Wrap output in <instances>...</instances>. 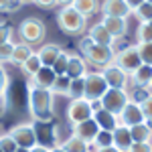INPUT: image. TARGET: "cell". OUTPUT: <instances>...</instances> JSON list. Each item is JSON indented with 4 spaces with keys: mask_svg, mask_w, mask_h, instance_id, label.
<instances>
[{
    "mask_svg": "<svg viewBox=\"0 0 152 152\" xmlns=\"http://www.w3.org/2000/svg\"><path fill=\"white\" fill-rule=\"evenodd\" d=\"M28 112L35 122H53V91L51 89H28Z\"/></svg>",
    "mask_w": 152,
    "mask_h": 152,
    "instance_id": "6da1fadb",
    "label": "cell"
},
{
    "mask_svg": "<svg viewBox=\"0 0 152 152\" xmlns=\"http://www.w3.org/2000/svg\"><path fill=\"white\" fill-rule=\"evenodd\" d=\"M79 51H81V57L85 59V63L94 65L97 69H105L116 59V51L112 47H99L89 37H83L79 41Z\"/></svg>",
    "mask_w": 152,
    "mask_h": 152,
    "instance_id": "7a4b0ae2",
    "label": "cell"
},
{
    "mask_svg": "<svg viewBox=\"0 0 152 152\" xmlns=\"http://www.w3.org/2000/svg\"><path fill=\"white\" fill-rule=\"evenodd\" d=\"M57 24L65 35H71V37L83 35L87 31V18L81 16L69 2H65L63 8L57 10Z\"/></svg>",
    "mask_w": 152,
    "mask_h": 152,
    "instance_id": "3957f363",
    "label": "cell"
},
{
    "mask_svg": "<svg viewBox=\"0 0 152 152\" xmlns=\"http://www.w3.org/2000/svg\"><path fill=\"white\" fill-rule=\"evenodd\" d=\"M18 35L23 39V43L31 45V47L33 45H43V41L47 37V26H45V23L41 18L28 16L18 24Z\"/></svg>",
    "mask_w": 152,
    "mask_h": 152,
    "instance_id": "277c9868",
    "label": "cell"
},
{
    "mask_svg": "<svg viewBox=\"0 0 152 152\" xmlns=\"http://www.w3.org/2000/svg\"><path fill=\"white\" fill-rule=\"evenodd\" d=\"M107 83H105L102 73H87L85 75V91H83V99H87L89 104L102 102V97L107 94Z\"/></svg>",
    "mask_w": 152,
    "mask_h": 152,
    "instance_id": "5b68a950",
    "label": "cell"
},
{
    "mask_svg": "<svg viewBox=\"0 0 152 152\" xmlns=\"http://www.w3.org/2000/svg\"><path fill=\"white\" fill-rule=\"evenodd\" d=\"M130 104V91L128 89H107V94L102 97V107L107 110L110 114L120 118L124 107Z\"/></svg>",
    "mask_w": 152,
    "mask_h": 152,
    "instance_id": "8992f818",
    "label": "cell"
},
{
    "mask_svg": "<svg viewBox=\"0 0 152 152\" xmlns=\"http://www.w3.org/2000/svg\"><path fill=\"white\" fill-rule=\"evenodd\" d=\"M114 65H118L122 71H126L128 75H132L136 69L142 67V59L138 55V49L136 45H128L122 51H116V59H114Z\"/></svg>",
    "mask_w": 152,
    "mask_h": 152,
    "instance_id": "52a82bcc",
    "label": "cell"
},
{
    "mask_svg": "<svg viewBox=\"0 0 152 152\" xmlns=\"http://www.w3.org/2000/svg\"><path fill=\"white\" fill-rule=\"evenodd\" d=\"M94 118V105L87 99H71L67 105V122L71 126H77L81 122H87Z\"/></svg>",
    "mask_w": 152,
    "mask_h": 152,
    "instance_id": "ba28073f",
    "label": "cell"
},
{
    "mask_svg": "<svg viewBox=\"0 0 152 152\" xmlns=\"http://www.w3.org/2000/svg\"><path fill=\"white\" fill-rule=\"evenodd\" d=\"M12 136V140L16 142L18 148H24V150H31L39 144V138H37V130L33 124H16L14 128H10L8 132Z\"/></svg>",
    "mask_w": 152,
    "mask_h": 152,
    "instance_id": "9c48e42d",
    "label": "cell"
},
{
    "mask_svg": "<svg viewBox=\"0 0 152 152\" xmlns=\"http://www.w3.org/2000/svg\"><path fill=\"white\" fill-rule=\"evenodd\" d=\"M102 75H104L105 83H107V87L110 89H128V83H130V75L126 71H122L118 65H107L105 69L99 71Z\"/></svg>",
    "mask_w": 152,
    "mask_h": 152,
    "instance_id": "30bf717a",
    "label": "cell"
},
{
    "mask_svg": "<svg viewBox=\"0 0 152 152\" xmlns=\"http://www.w3.org/2000/svg\"><path fill=\"white\" fill-rule=\"evenodd\" d=\"M132 8H134V4L132 2H126V0H105V2H102V8L99 10L104 12V16L128 18L130 14H132Z\"/></svg>",
    "mask_w": 152,
    "mask_h": 152,
    "instance_id": "8fae6325",
    "label": "cell"
},
{
    "mask_svg": "<svg viewBox=\"0 0 152 152\" xmlns=\"http://www.w3.org/2000/svg\"><path fill=\"white\" fill-rule=\"evenodd\" d=\"M118 120H120V124L126 126V128H134V126H138V124H144V122H146L144 112H142V105L136 104V102H132V99H130V104L124 107V112L120 114Z\"/></svg>",
    "mask_w": 152,
    "mask_h": 152,
    "instance_id": "7c38bea8",
    "label": "cell"
},
{
    "mask_svg": "<svg viewBox=\"0 0 152 152\" xmlns=\"http://www.w3.org/2000/svg\"><path fill=\"white\" fill-rule=\"evenodd\" d=\"M94 105V120L95 124L99 126V130H105V132H114V130L120 126V120H118L114 114H110L107 110L102 107V102H95Z\"/></svg>",
    "mask_w": 152,
    "mask_h": 152,
    "instance_id": "4fadbf2b",
    "label": "cell"
},
{
    "mask_svg": "<svg viewBox=\"0 0 152 152\" xmlns=\"http://www.w3.org/2000/svg\"><path fill=\"white\" fill-rule=\"evenodd\" d=\"M69 53V63H67V77L69 79H83L85 75H87V63H85V59L79 55V53H75V51H67Z\"/></svg>",
    "mask_w": 152,
    "mask_h": 152,
    "instance_id": "5bb4252c",
    "label": "cell"
},
{
    "mask_svg": "<svg viewBox=\"0 0 152 152\" xmlns=\"http://www.w3.org/2000/svg\"><path fill=\"white\" fill-rule=\"evenodd\" d=\"M87 37L94 41L95 45H99V47H112V49H114V43H116V39L105 31L102 23L91 24V26L87 28Z\"/></svg>",
    "mask_w": 152,
    "mask_h": 152,
    "instance_id": "9a60e30c",
    "label": "cell"
},
{
    "mask_svg": "<svg viewBox=\"0 0 152 152\" xmlns=\"http://www.w3.org/2000/svg\"><path fill=\"white\" fill-rule=\"evenodd\" d=\"M73 134L77 136V138H81L85 140L87 144H94V140L97 138V134H99V126L95 124V120H87V122H81V124H77V126H73Z\"/></svg>",
    "mask_w": 152,
    "mask_h": 152,
    "instance_id": "2e32d148",
    "label": "cell"
},
{
    "mask_svg": "<svg viewBox=\"0 0 152 152\" xmlns=\"http://www.w3.org/2000/svg\"><path fill=\"white\" fill-rule=\"evenodd\" d=\"M61 53H63V47L61 45H55V43L41 45V49L37 51V55L41 59V65L43 67H51V69H53V65H55V61H57V57Z\"/></svg>",
    "mask_w": 152,
    "mask_h": 152,
    "instance_id": "e0dca14e",
    "label": "cell"
},
{
    "mask_svg": "<svg viewBox=\"0 0 152 152\" xmlns=\"http://www.w3.org/2000/svg\"><path fill=\"white\" fill-rule=\"evenodd\" d=\"M55 79H57V75H55V71L51 69V67H41L35 77H31V87H39V89H53Z\"/></svg>",
    "mask_w": 152,
    "mask_h": 152,
    "instance_id": "ac0fdd59",
    "label": "cell"
},
{
    "mask_svg": "<svg viewBox=\"0 0 152 152\" xmlns=\"http://www.w3.org/2000/svg\"><path fill=\"white\" fill-rule=\"evenodd\" d=\"M104 28L114 37V39H124L128 33V20L126 18H112V16H104Z\"/></svg>",
    "mask_w": 152,
    "mask_h": 152,
    "instance_id": "d6986e66",
    "label": "cell"
},
{
    "mask_svg": "<svg viewBox=\"0 0 152 152\" xmlns=\"http://www.w3.org/2000/svg\"><path fill=\"white\" fill-rule=\"evenodd\" d=\"M130 83H132V87L136 89H146V87H150L152 83V67L150 65H142L140 69H136L132 75H130Z\"/></svg>",
    "mask_w": 152,
    "mask_h": 152,
    "instance_id": "ffe728a7",
    "label": "cell"
},
{
    "mask_svg": "<svg viewBox=\"0 0 152 152\" xmlns=\"http://www.w3.org/2000/svg\"><path fill=\"white\" fill-rule=\"evenodd\" d=\"M112 134H114V146H116L120 152H128V150H130V146L134 144V142H132L130 128L122 126V124H120V126H118V128L114 130Z\"/></svg>",
    "mask_w": 152,
    "mask_h": 152,
    "instance_id": "44dd1931",
    "label": "cell"
},
{
    "mask_svg": "<svg viewBox=\"0 0 152 152\" xmlns=\"http://www.w3.org/2000/svg\"><path fill=\"white\" fill-rule=\"evenodd\" d=\"M132 14L140 20V24H150L152 23V2L150 0H142L138 4H134Z\"/></svg>",
    "mask_w": 152,
    "mask_h": 152,
    "instance_id": "7402d4cb",
    "label": "cell"
},
{
    "mask_svg": "<svg viewBox=\"0 0 152 152\" xmlns=\"http://www.w3.org/2000/svg\"><path fill=\"white\" fill-rule=\"evenodd\" d=\"M69 4L79 12L81 16H85V18L91 16V14H95V12L102 8V2H95V0H73Z\"/></svg>",
    "mask_w": 152,
    "mask_h": 152,
    "instance_id": "603a6c76",
    "label": "cell"
},
{
    "mask_svg": "<svg viewBox=\"0 0 152 152\" xmlns=\"http://www.w3.org/2000/svg\"><path fill=\"white\" fill-rule=\"evenodd\" d=\"M61 148H63L65 152H89L91 144H87L85 140L77 138L75 134H71V136H67V138H65V142L61 144Z\"/></svg>",
    "mask_w": 152,
    "mask_h": 152,
    "instance_id": "cb8c5ba5",
    "label": "cell"
},
{
    "mask_svg": "<svg viewBox=\"0 0 152 152\" xmlns=\"http://www.w3.org/2000/svg\"><path fill=\"white\" fill-rule=\"evenodd\" d=\"M31 55H35V51H33V47L20 41V43H16V45H14V53H12L10 63H14V65H18V67H23V63H24V61H26L28 57H31Z\"/></svg>",
    "mask_w": 152,
    "mask_h": 152,
    "instance_id": "d4e9b609",
    "label": "cell"
},
{
    "mask_svg": "<svg viewBox=\"0 0 152 152\" xmlns=\"http://www.w3.org/2000/svg\"><path fill=\"white\" fill-rule=\"evenodd\" d=\"M130 134H132V142L136 144H142V142H150L152 140V126L148 122L144 124H138L134 128H130Z\"/></svg>",
    "mask_w": 152,
    "mask_h": 152,
    "instance_id": "484cf974",
    "label": "cell"
},
{
    "mask_svg": "<svg viewBox=\"0 0 152 152\" xmlns=\"http://www.w3.org/2000/svg\"><path fill=\"white\" fill-rule=\"evenodd\" d=\"M110 146H114V134L112 132H105V130H99V134H97V138L94 140L89 152H95V150H99V148H110Z\"/></svg>",
    "mask_w": 152,
    "mask_h": 152,
    "instance_id": "4316f807",
    "label": "cell"
},
{
    "mask_svg": "<svg viewBox=\"0 0 152 152\" xmlns=\"http://www.w3.org/2000/svg\"><path fill=\"white\" fill-rule=\"evenodd\" d=\"M53 95L59 94V95H65V97H69V91H71V79L67 75H61L55 79V85H53Z\"/></svg>",
    "mask_w": 152,
    "mask_h": 152,
    "instance_id": "83f0119b",
    "label": "cell"
},
{
    "mask_svg": "<svg viewBox=\"0 0 152 152\" xmlns=\"http://www.w3.org/2000/svg\"><path fill=\"white\" fill-rule=\"evenodd\" d=\"M41 67H43V65H41V59H39V55H37V53H35V55H31V57L23 63V71L28 75V77H35Z\"/></svg>",
    "mask_w": 152,
    "mask_h": 152,
    "instance_id": "f1b7e54d",
    "label": "cell"
},
{
    "mask_svg": "<svg viewBox=\"0 0 152 152\" xmlns=\"http://www.w3.org/2000/svg\"><path fill=\"white\" fill-rule=\"evenodd\" d=\"M138 55L142 59V65H150L152 67V43H136Z\"/></svg>",
    "mask_w": 152,
    "mask_h": 152,
    "instance_id": "f546056e",
    "label": "cell"
},
{
    "mask_svg": "<svg viewBox=\"0 0 152 152\" xmlns=\"http://www.w3.org/2000/svg\"><path fill=\"white\" fill-rule=\"evenodd\" d=\"M67 63H69V53L63 49V53L57 57L55 65H53V71H55V75H57V77H61V75H65V73H67Z\"/></svg>",
    "mask_w": 152,
    "mask_h": 152,
    "instance_id": "4dcf8cb0",
    "label": "cell"
},
{
    "mask_svg": "<svg viewBox=\"0 0 152 152\" xmlns=\"http://www.w3.org/2000/svg\"><path fill=\"white\" fill-rule=\"evenodd\" d=\"M83 91H85V77H83V79H71L69 99H81Z\"/></svg>",
    "mask_w": 152,
    "mask_h": 152,
    "instance_id": "1f68e13d",
    "label": "cell"
},
{
    "mask_svg": "<svg viewBox=\"0 0 152 152\" xmlns=\"http://www.w3.org/2000/svg\"><path fill=\"white\" fill-rule=\"evenodd\" d=\"M0 150L2 152H16L18 150L16 142L12 140V136L8 132H6V134H0Z\"/></svg>",
    "mask_w": 152,
    "mask_h": 152,
    "instance_id": "d6a6232c",
    "label": "cell"
},
{
    "mask_svg": "<svg viewBox=\"0 0 152 152\" xmlns=\"http://www.w3.org/2000/svg\"><path fill=\"white\" fill-rule=\"evenodd\" d=\"M136 35H138V43H152V24H140Z\"/></svg>",
    "mask_w": 152,
    "mask_h": 152,
    "instance_id": "836d02e7",
    "label": "cell"
},
{
    "mask_svg": "<svg viewBox=\"0 0 152 152\" xmlns=\"http://www.w3.org/2000/svg\"><path fill=\"white\" fill-rule=\"evenodd\" d=\"M14 45L16 43H6V45H0V61H10L12 53H14Z\"/></svg>",
    "mask_w": 152,
    "mask_h": 152,
    "instance_id": "e575fe53",
    "label": "cell"
},
{
    "mask_svg": "<svg viewBox=\"0 0 152 152\" xmlns=\"http://www.w3.org/2000/svg\"><path fill=\"white\" fill-rule=\"evenodd\" d=\"M140 105H142V112H144V118H146V122H148V124L152 126V94L148 95V97H146V99H144Z\"/></svg>",
    "mask_w": 152,
    "mask_h": 152,
    "instance_id": "d590c367",
    "label": "cell"
},
{
    "mask_svg": "<svg viewBox=\"0 0 152 152\" xmlns=\"http://www.w3.org/2000/svg\"><path fill=\"white\" fill-rule=\"evenodd\" d=\"M24 2L14 0V2H0V12H16L18 8H23Z\"/></svg>",
    "mask_w": 152,
    "mask_h": 152,
    "instance_id": "8d00e7d4",
    "label": "cell"
},
{
    "mask_svg": "<svg viewBox=\"0 0 152 152\" xmlns=\"http://www.w3.org/2000/svg\"><path fill=\"white\" fill-rule=\"evenodd\" d=\"M10 37H12V28L8 26V24L0 23V45L10 43Z\"/></svg>",
    "mask_w": 152,
    "mask_h": 152,
    "instance_id": "74e56055",
    "label": "cell"
},
{
    "mask_svg": "<svg viewBox=\"0 0 152 152\" xmlns=\"http://www.w3.org/2000/svg\"><path fill=\"white\" fill-rule=\"evenodd\" d=\"M128 152H152V144L150 142H142V144H132Z\"/></svg>",
    "mask_w": 152,
    "mask_h": 152,
    "instance_id": "f35d334b",
    "label": "cell"
},
{
    "mask_svg": "<svg viewBox=\"0 0 152 152\" xmlns=\"http://www.w3.org/2000/svg\"><path fill=\"white\" fill-rule=\"evenodd\" d=\"M6 85H8V75H6L4 69L0 67V95L6 94Z\"/></svg>",
    "mask_w": 152,
    "mask_h": 152,
    "instance_id": "ab89813d",
    "label": "cell"
},
{
    "mask_svg": "<svg viewBox=\"0 0 152 152\" xmlns=\"http://www.w3.org/2000/svg\"><path fill=\"white\" fill-rule=\"evenodd\" d=\"M39 6H43V8H53V6H63L61 2H37Z\"/></svg>",
    "mask_w": 152,
    "mask_h": 152,
    "instance_id": "60d3db41",
    "label": "cell"
},
{
    "mask_svg": "<svg viewBox=\"0 0 152 152\" xmlns=\"http://www.w3.org/2000/svg\"><path fill=\"white\" fill-rule=\"evenodd\" d=\"M28 152H51V148H47V146H43V144H37L35 148H31Z\"/></svg>",
    "mask_w": 152,
    "mask_h": 152,
    "instance_id": "b9f144b4",
    "label": "cell"
},
{
    "mask_svg": "<svg viewBox=\"0 0 152 152\" xmlns=\"http://www.w3.org/2000/svg\"><path fill=\"white\" fill-rule=\"evenodd\" d=\"M95 152H120L116 148V146H110V148H99V150H95Z\"/></svg>",
    "mask_w": 152,
    "mask_h": 152,
    "instance_id": "7bdbcfd3",
    "label": "cell"
},
{
    "mask_svg": "<svg viewBox=\"0 0 152 152\" xmlns=\"http://www.w3.org/2000/svg\"><path fill=\"white\" fill-rule=\"evenodd\" d=\"M51 152H65V150L61 148V144H53L51 146Z\"/></svg>",
    "mask_w": 152,
    "mask_h": 152,
    "instance_id": "ee69618b",
    "label": "cell"
},
{
    "mask_svg": "<svg viewBox=\"0 0 152 152\" xmlns=\"http://www.w3.org/2000/svg\"><path fill=\"white\" fill-rule=\"evenodd\" d=\"M16 152H28V150H24V148H18V150H16Z\"/></svg>",
    "mask_w": 152,
    "mask_h": 152,
    "instance_id": "f6af8a7d",
    "label": "cell"
},
{
    "mask_svg": "<svg viewBox=\"0 0 152 152\" xmlns=\"http://www.w3.org/2000/svg\"><path fill=\"white\" fill-rule=\"evenodd\" d=\"M150 89H152V83H150Z\"/></svg>",
    "mask_w": 152,
    "mask_h": 152,
    "instance_id": "bcb514c9",
    "label": "cell"
},
{
    "mask_svg": "<svg viewBox=\"0 0 152 152\" xmlns=\"http://www.w3.org/2000/svg\"><path fill=\"white\" fill-rule=\"evenodd\" d=\"M150 144H152V140H150Z\"/></svg>",
    "mask_w": 152,
    "mask_h": 152,
    "instance_id": "7dc6e473",
    "label": "cell"
},
{
    "mask_svg": "<svg viewBox=\"0 0 152 152\" xmlns=\"http://www.w3.org/2000/svg\"><path fill=\"white\" fill-rule=\"evenodd\" d=\"M0 152H2V150H0Z\"/></svg>",
    "mask_w": 152,
    "mask_h": 152,
    "instance_id": "c3c4849f",
    "label": "cell"
}]
</instances>
